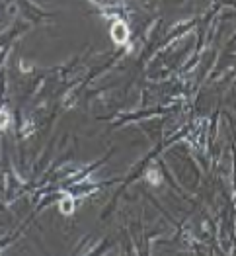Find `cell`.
<instances>
[{"mask_svg":"<svg viewBox=\"0 0 236 256\" xmlns=\"http://www.w3.org/2000/svg\"><path fill=\"white\" fill-rule=\"evenodd\" d=\"M111 35H113V41L115 43H125L129 37V31H127V26L123 22H115L113 27H111Z\"/></svg>","mask_w":236,"mask_h":256,"instance_id":"6da1fadb","label":"cell"}]
</instances>
